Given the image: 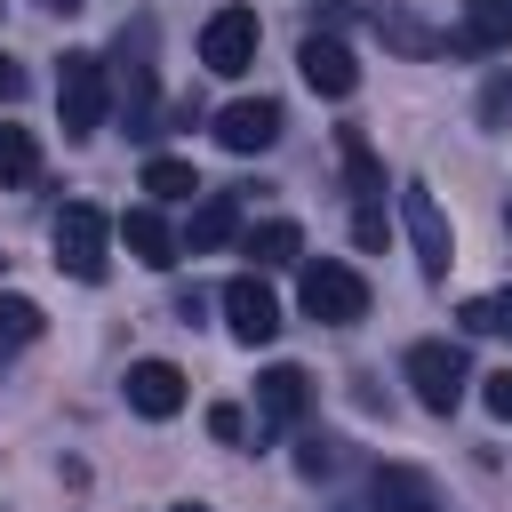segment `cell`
<instances>
[{"label":"cell","mask_w":512,"mask_h":512,"mask_svg":"<svg viewBox=\"0 0 512 512\" xmlns=\"http://www.w3.org/2000/svg\"><path fill=\"white\" fill-rule=\"evenodd\" d=\"M112 216L96 208V200H64V216H56V232H48V248H56V272H72V280H104V264H112Z\"/></svg>","instance_id":"1"},{"label":"cell","mask_w":512,"mask_h":512,"mask_svg":"<svg viewBox=\"0 0 512 512\" xmlns=\"http://www.w3.org/2000/svg\"><path fill=\"white\" fill-rule=\"evenodd\" d=\"M104 104H112V80H104V56L96 48H72L56 64V112H64V136L88 144L104 128Z\"/></svg>","instance_id":"2"},{"label":"cell","mask_w":512,"mask_h":512,"mask_svg":"<svg viewBox=\"0 0 512 512\" xmlns=\"http://www.w3.org/2000/svg\"><path fill=\"white\" fill-rule=\"evenodd\" d=\"M296 296H304V312H312L320 328H352V320H368V280H360L352 264H336V256H312L304 280H296Z\"/></svg>","instance_id":"3"},{"label":"cell","mask_w":512,"mask_h":512,"mask_svg":"<svg viewBox=\"0 0 512 512\" xmlns=\"http://www.w3.org/2000/svg\"><path fill=\"white\" fill-rule=\"evenodd\" d=\"M400 224H408V240H416L424 280H448V264H456V232H448V216H440V200H432L424 184H400Z\"/></svg>","instance_id":"4"},{"label":"cell","mask_w":512,"mask_h":512,"mask_svg":"<svg viewBox=\"0 0 512 512\" xmlns=\"http://www.w3.org/2000/svg\"><path fill=\"white\" fill-rule=\"evenodd\" d=\"M408 384H416V408L456 416V400H464V352L456 344H408Z\"/></svg>","instance_id":"5"},{"label":"cell","mask_w":512,"mask_h":512,"mask_svg":"<svg viewBox=\"0 0 512 512\" xmlns=\"http://www.w3.org/2000/svg\"><path fill=\"white\" fill-rule=\"evenodd\" d=\"M256 40H264V32H256V8H216V16H208V32H200V64L232 80V72H248V64H256Z\"/></svg>","instance_id":"6"},{"label":"cell","mask_w":512,"mask_h":512,"mask_svg":"<svg viewBox=\"0 0 512 512\" xmlns=\"http://www.w3.org/2000/svg\"><path fill=\"white\" fill-rule=\"evenodd\" d=\"M224 328H232L240 344H272V336H280V296H272L256 272L224 280Z\"/></svg>","instance_id":"7"},{"label":"cell","mask_w":512,"mask_h":512,"mask_svg":"<svg viewBox=\"0 0 512 512\" xmlns=\"http://www.w3.org/2000/svg\"><path fill=\"white\" fill-rule=\"evenodd\" d=\"M216 144H224V152H272V144H280V104H272V96L224 104V112H216Z\"/></svg>","instance_id":"8"},{"label":"cell","mask_w":512,"mask_h":512,"mask_svg":"<svg viewBox=\"0 0 512 512\" xmlns=\"http://www.w3.org/2000/svg\"><path fill=\"white\" fill-rule=\"evenodd\" d=\"M128 408L152 416V424H168L184 408V368L176 360H128Z\"/></svg>","instance_id":"9"},{"label":"cell","mask_w":512,"mask_h":512,"mask_svg":"<svg viewBox=\"0 0 512 512\" xmlns=\"http://www.w3.org/2000/svg\"><path fill=\"white\" fill-rule=\"evenodd\" d=\"M296 72L312 80V96H352V88H360L352 48H344V40H328V32H312V40L296 48Z\"/></svg>","instance_id":"10"},{"label":"cell","mask_w":512,"mask_h":512,"mask_svg":"<svg viewBox=\"0 0 512 512\" xmlns=\"http://www.w3.org/2000/svg\"><path fill=\"white\" fill-rule=\"evenodd\" d=\"M304 408H312V376H304V368L280 360V368L256 376V416H264V424H304Z\"/></svg>","instance_id":"11"},{"label":"cell","mask_w":512,"mask_h":512,"mask_svg":"<svg viewBox=\"0 0 512 512\" xmlns=\"http://www.w3.org/2000/svg\"><path fill=\"white\" fill-rule=\"evenodd\" d=\"M120 240H128V256H136V264H152V272H168V264L184 256V240L168 232V216H160V208H128V216H120Z\"/></svg>","instance_id":"12"},{"label":"cell","mask_w":512,"mask_h":512,"mask_svg":"<svg viewBox=\"0 0 512 512\" xmlns=\"http://www.w3.org/2000/svg\"><path fill=\"white\" fill-rule=\"evenodd\" d=\"M224 240H240V200H232V192H200V208H192V224H184V248L208 256V248H224Z\"/></svg>","instance_id":"13"},{"label":"cell","mask_w":512,"mask_h":512,"mask_svg":"<svg viewBox=\"0 0 512 512\" xmlns=\"http://www.w3.org/2000/svg\"><path fill=\"white\" fill-rule=\"evenodd\" d=\"M368 504H376V512H440V504H432V480L408 472V464H384V472L368 480Z\"/></svg>","instance_id":"14"},{"label":"cell","mask_w":512,"mask_h":512,"mask_svg":"<svg viewBox=\"0 0 512 512\" xmlns=\"http://www.w3.org/2000/svg\"><path fill=\"white\" fill-rule=\"evenodd\" d=\"M464 56H488V48H512V0H464V32H456Z\"/></svg>","instance_id":"15"},{"label":"cell","mask_w":512,"mask_h":512,"mask_svg":"<svg viewBox=\"0 0 512 512\" xmlns=\"http://www.w3.org/2000/svg\"><path fill=\"white\" fill-rule=\"evenodd\" d=\"M336 160H344V184L360 192V208H376V200H384V160L368 152L360 128H336Z\"/></svg>","instance_id":"16"},{"label":"cell","mask_w":512,"mask_h":512,"mask_svg":"<svg viewBox=\"0 0 512 512\" xmlns=\"http://www.w3.org/2000/svg\"><path fill=\"white\" fill-rule=\"evenodd\" d=\"M240 256H256V272H264V264H296V256H304V232H296L288 216H264V224L240 232Z\"/></svg>","instance_id":"17"},{"label":"cell","mask_w":512,"mask_h":512,"mask_svg":"<svg viewBox=\"0 0 512 512\" xmlns=\"http://www.w3.org/2000/svg\"><path fill=\"white\" fill-rule=\"evenodd\" d=\"M32 176H40V144H32V128L0 120V192H16V184H32Z\"/></svg>","instance_id":"18"},{"label":"cell","mask_w":512,"mask_h":512,"mask_svg":"<svg viewBox=\"0 0 512 512\" xmlns=\"http://www.w3.org/2000/svg\"><path fill=\"white\" fill-rule=\"evenodd\" d=\"M472 336H512V288H488V296H464V312H456Z\"/></svg>","instance_id":"19"},{"label":"cell","mask_w":512,"mask_h":512,"mask_svg":"<svg viewBox=\"0 0 512 512\" xmlns=\"http://www.w3.org/2000/svg\"><path fill=\"white\" fill-rule=\"evenodd\" d=\"M144 192L152 200H192L200 176H192V160H144Z\"/></svg>","instance_id":"20"},{"label":"cell","mask_w":512,"mask_h":512,"mask_svg":"<svg viewBox=\"0 0 512 512\" xmlns=\"http://www.w3.org/2000/svg\"><path fill=\"white\" fill-rule=\"evenodd\" d=\"M40 336V304L32 296H0V344H32Z\"/></svg>","instance_id":"21"},{"label":"cell","mask_w":512,"mask_h":512,"mask_svg":"<svg viewBox=\"0 0 512 512\" xmlns=\"http://www.w3.org/2000/svg\"><path fill=\"white\" fill-rule=\"evenodd\" d=\"M480 128H512V64L480 88Z\"/></svg>","instance_id":"22"},{"label":"cell","mask_w":512,"mask_h":512,"mask_svg":"<svg viewBox=\"0 0 512 512\" xmlns=\"http://www.w3.org/2000/svg\"><path fill=\"white\" fill-rule=\"evenodd\" d=\"M296 472H304V480L336 472V440H328V432H304V440H296Z\"/></svg>","instance_id":"23"},{"label":"cell","mask_w":512,"mask_h":512,"mask_svg":"<svg viewBox=\"0 0 512 512\" xmlns=\"http://www.w3.org/2000/svg\"><path fill=\"white\" fill-rule=\"evenodd\" d=\"M480 400H488V416H496V424H512V368H496V376L480 384Z\"/></svg>","instance_id":"24"},{"label":"cell","mask_w":512,"mask_h":512,"mask_svg":"<svg viewBox=\"0 0 512 512\" xmlns=\"http://www.w3.org/2000/svg\"><path fill=\"white\" fill-rule=\"evenodd\" d=\"M352 240H360V248H384V208H360V216H352Z\"/></svg>","instance_id":"25"},{"label":"cell","mask_w":512,"mask_h":512,"mask_svg":"<svg viewBox=\"0 0 512 512\" xmlns=\"http://www.w3.org/2000/svg\"><path fill=\"white\" fill-rule=\"evenodd\" d=\"M208 432H216V440H240L248 424H240V408H208Z\"/></svg>","instance_id":"26"},{"label":"cell","mask_w":512,"mask_h":512,"mask_svg":"<svg viewBox=\"0 0 512 512\" xmlns=\"http://www.w3.org/2000/svg\"><path fill=\"white\" fill-rule=\"evenodd\" d=\"M24 96V72H16V56H0V104H16Z\"/></svg>","instance_id":"27"},{"label":"cell","mask_w":512,"mask_h":512,"mask_svg":"<svg viewBox=\"0 0 512 512\" xmlns=\"http://www.w3.org/2000/svg\"><path fill=\"white\" fill-rule=\"evenodd\" d=\"M40 8H56V16H72V8H80V0H40Z\"/></svg>","instance_id":"28"},{"label":"cell","mask_w":512,"mask_h":512,"mask_svg":"<svg viewBox=\"0 0 512 512\" xmlns=\"http://www.w3.org/2000/svg\"><path fill=\"white\" fill-rule=\"evenodd\" d=\"M168 512H208V504H168Z\"/></svg>","instance_id":"29"},{"label":"cell","mask_w":512,"mask_h":512,"mask_svg":"<svg viewBox=\"0 0 512 512\" xmlns=\"http://www.w3.org/2000/svg\"><path fill=\"white\" fill-rule=\"evenodd\" d=\"M352 512H376V504H352Z\"/></svg>","instance_id":"30"},{"label":"cell","mask_w":512,"mask_h":512,"mask_svg":"<svg viewBox=\"0 0 512 512\" xmlns=\"http://www.w3.org/2000/svg\"><path fill=\"white\" fill-rule=\"evenodd\" d=\"M504 224H512V208H504Z\"/></svg>","instance_id":"31"}]
</instances>
